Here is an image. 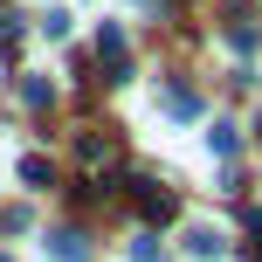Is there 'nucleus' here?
I'll use <instances>...</instances> for the list:
<instances>
[{
	"mask_svg": "<svg viewBox=\"0 0 262 262\" xmlns=\"http://www.w3.org/2000/svg\"><path fill=\"white\" fill-rule=\"evenodd\" d=\"M90 255V242L76 235V228H62V235H55V262H83Z\"/></svg>",
	"mask_w": 262,
	"mask_h": 262,
	"instance_id": "2",
	"label": "nucleus"
},
{
	"mask_svg": "<svg viewBox=\"0 0 262 262\" xmlns=\"http://www.w3.org/2000/svg\"><path fill=\"white\" fill-rule=\"evenodd\" d=\"M131 186H138V207H145V221H166V214H172V193H159L152 180H131Z\"/></svg>",
	"mask_w": 262,
	"mask_h": 262,
	"instance_id": "1",
	"label": "nucleus"
},
{
	"mask_svg": "<svg viewBox=\"0 0 262 262\" xmlns=\"http://www.w3.org/2000/svg\"><path fill=\"white\" fill-rule=\"evenodd\" d=\"M166 111H172V118H193L200 97H193V90H172V97H166Z\"/></svg>",
	"mask_w": 262,
	"mask_h": 262,
	"instance_id": "4",
	"label": "nucleus"
},
{
	"mask_svg": "<svg viewBox=\"0 0 262 262\" xmlns=\"http://www.w3.org/2000/svg\"><path fill=\"white\" fill-rule=\"evenodd\" d=\"M186 249H193V255H221V235H214V228H193V235H186Z\"/></svg>",
	"mask_w": 262,
	"mask_h": 262,
	"instance_id": "3",
	"label": "nucleus"
}]
</instances>
